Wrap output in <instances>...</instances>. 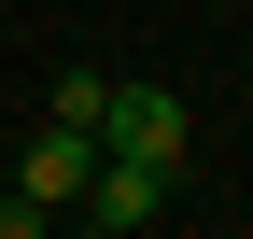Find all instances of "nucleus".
Wrapping results in <instances>:
<instances>
[{"mask_svg": "<svg viewBox=\"0 0 253 239\" xmlns=\"http://www.w3.org/2000/svg\"><path fill=\"white\" fill-rule=\"evenodd\" d=\"M183 141H197V113H183L169 84H113V99H99V155H155V169H183Z\"/></svg>", "mask_w": 253, "mask_h": 239, "instance_id": "f257e3e1", "label": "nucleus"}, {"mask_svg": "<svg viewBox=\"0 0 253 239\" xmlns=\"http://www.w3.org/2000/svg\"><path fill=\"white\" fill-rule=\"evenodd\" d=\"M71 211L84 225H155V211H169V169H155V155H99V169H84V197H71Z\"/></svg>", "mask_w": 253, "mask_h": 239, "instance_id": "f03ea898", "label": "nucleus"}, {"mask_svg": "<svg viewBox=\"0 0 253 239\" xmlns=\"http://www.w3.org/2000/svg\"><path fill=\"white\" fill-rule=\"evenodd\" d=\"M84 169H99V127H71V113H42V141L14 155V183L42 197V211H71V197H84Z\"/></svg>", "mask_w": 253, "mask_h": 239, "instance_id": "7ed1b4c3", "label": "nucleus"}]
</instances>
